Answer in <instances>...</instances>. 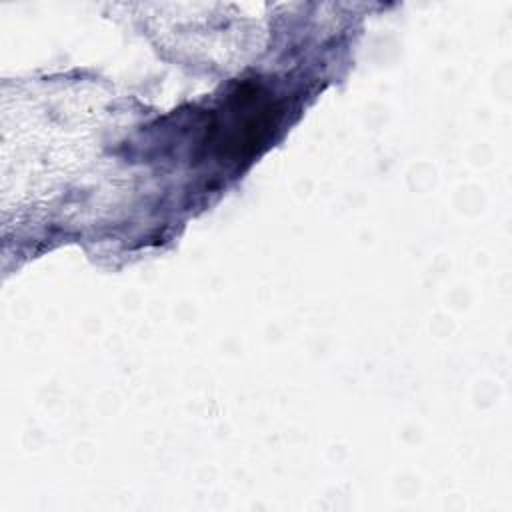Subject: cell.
<instances>
[{
  "label": "cell",
  "instance_id": "6da1fadb",
  "mask_svg": "<svg viewBox=\"0 0 512 512\" xmlns=\"http://www.w3.org/2000/svg\"><path fill=\"white\" fill-rule=\"evenodd\" d=\"M278 114L268 92L258 86H240L216 114V146L232 158L254 154L274 130Z\"/></svg>",
  "mask_w": 512,
  "mask_h": 512
}]
</instances>
